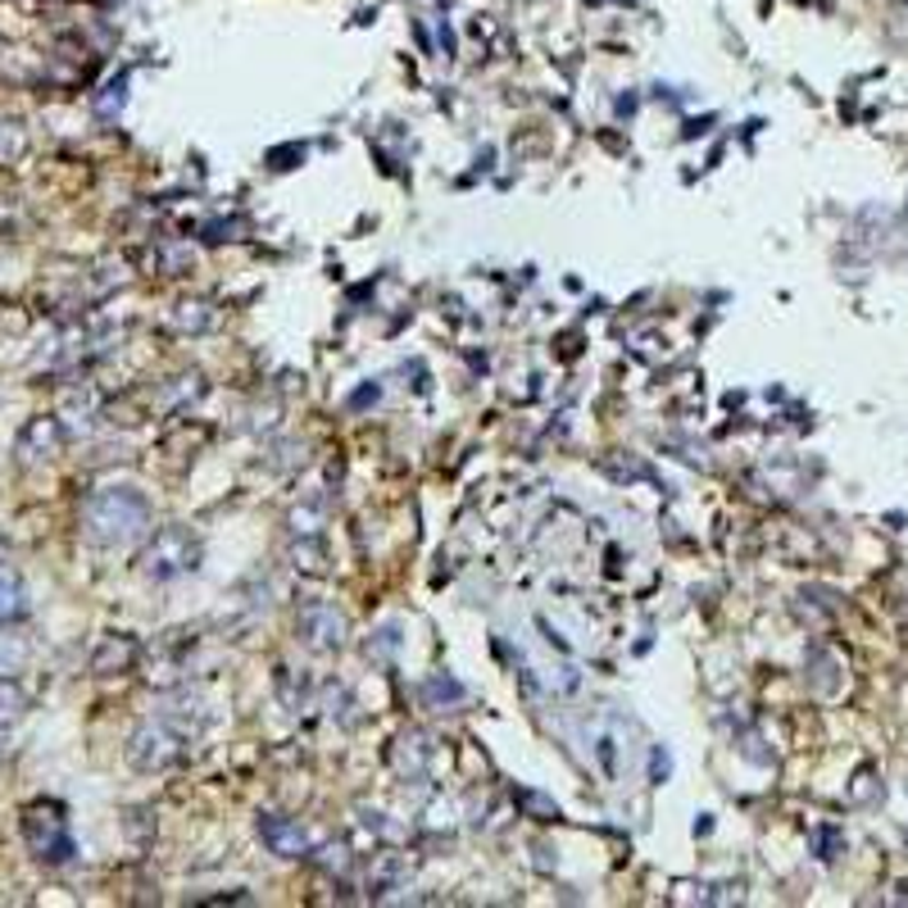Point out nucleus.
Here are the masks:
<instances>
[{
	"mask_svg": "<svg viewBox=\"0 0 908 908\" xmlns=\"http://www.w3.org/2000/svg\"><path fill=\"white\" fill-rule=\"evenodd\" d=\"M83 518H87V532H91L96 541H105V545H123V541H132V537L145 532L150 509H145V500L137 496V490H128V486H109V490H96V496L87 500Z\"/></svg>",
	"mask_w": 908,
	"mask_h": 908,
	"instance_id": "obj_1",
	"label": "nucleus"
},
{
	"mask_svg": "<svg viewBox=\"0 0 908 908\" xmlns=\"http://www.w3.org/2000/svg\"><path fill=\"white\" fill-rule=\"evenodd\" d=\"M23 831H28V845L42 863H68L73 858V836H68V822L60 813V804H32L28 818H23Z\"/></svg>",
	"mask_w": 908,
	"mask_h": 908,
	"instance_id": "obj_2",
	"label": "nucleus"
},
{
	"mask_svg": "<svg viewBox=\"0 0 908 908\" xmlns=\"http://www.w3.org/2000/svg\"><path fill=\"white\" fill-rule=\"evenodd\" d=\"M196 563V541L182 532V527H164L155 537V545L145 550V573L150 577H177Z\"/></svg>",
	"mask_w": 908,
	"mask_h": 908,
	"instance_id": "obj_3",
	"label": "nucleus"
},
{
	"mask_svg": "<svg viewBox=\"0 0 908 908\" xmlns=\"http://www.w3.org/2000/svg\"><path fill=\"white\" fill-rule=\"evenodd\" d=\"M60 441H64L60 423L36 419V423L23 428V436H19V454H23V460H51V454L60 450Z\"/></svg>",
	"mask_w": 908,
	"mask_h": 908,
	"instance_id": "obj_4",
	"label": "nucleus"
},
{
	"mask_svg": "<svg viewBox=\"0 0 908 908\" xmlns=\"http://www.w3.org/2000/svg\"><path fill=\"white\" fill-rule=\"evenodd\" d=\"M23 614H28V591H23L14 568L0 563V623H14Z\"/></svg>",
	"mask_w": 908,
	"mask_h": 908,
	"instance_id": "obj_5",
	"label": "nucleus"
},
{
	"mask_svg": "<svg viewBox=\"0 0 908 908\" xmlns=\"http://www.w3.org/2000/svg\"><path fill=\"white\" fill-rule=\"evenodd\" d=\"M23 709H28V700H23V691H19V681H0V736H6L19 717H23Z\"/></svg>",
	"mask_w": 908,
	"mask_h": 908,
	"instance_id": "obj_6",
	"label": "nucleus"
},
{
	"mask_svg": "<svg viewBox=\"0 0 908 908\" xmlns=\"http://www.w3.org/2000/svg\"><path fill=\"white\" fill-rule=\"evenodd\" d=\"M263 836L273 841L278 854H300V850H305V836H300L295 826H287L282 818H263Z\"/></svg>",
	"mask_w": 908,
	"mask_h": 908,
	"instance_id": "obj_7",
	"label": "nucleus"
},
{
	"mask_svg": "<svg viewBox=\"0 0 908 908\" xmlns=\"http://www.w3.org/2000/svg\"><path fill=\"white\" fill-rule=\"evenodd\" d=\"M0 754H6V745H0Z\"/></svg>",
	"mask_w": 908,
	"mask_h": 908,
	"instance_id": "obj_8",
	"label": "nucleus"
}]
</instances>
